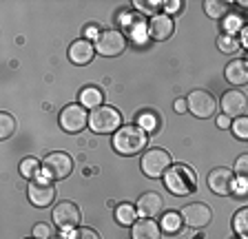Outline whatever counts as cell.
I'll return each instance as SVG.
<instances>
[{
  "label": "cell",
  "instance_id": "6da1fadb",
  "mask_svg": "<svg viewBox=\"0 0 248 239\" xmlns=\"http://www.w3.org/2000/svg\"><path fill=\"white\" fill-rule=\"evenodd\" d=\"M146 142H149V135H146V129H142V126H122L113 135L115 151L122 155H135V153L144 151Z\"/></svg>",
  "mask_w": 248,
  "mask_h": 239
},
{
  "label": "cell",
  "instance_id": "7a4b0ae2",
  "mask_svg": "<svg viewBox=\"0 0 248 239\" xmlns=\"http://www.w3.org/2000/svg\"><path fill=\"white\" fill-rule=\"evenodd\" d=\"M164 184L173 195H191L197 188V177L186 164H175L166 171Z\"/></svg>",
  "mask_w": 248,
  "mask_h": 239
},
{
  "label": "cell",
  "instance_id": "3957f363",
  "mask_svg": "<svg viewBox=\"0 0 248 239\" xmlns=\"http://www.w3.org/2000/svg\"><path fill=\"white\" fill-rule=\"evenodd\" d=\"M120 122H122V115L113 106H98V109H93L91 115H89V126H91L93 133H100V135L118 131Z\"/></svg>",
  "mask_w": 248,
  "mask_h": 239
},
{
  "label": "cell",
  "instance_id": "277c9868",
  "mask_svg": "<svg viewBox=\"0 0 248 239\" xmlns=\"http://www.w3.org/2000/svg\"><path fill=\"white\" fill-rule=\"evenodd\" d=\"M169 168H170V155L164 149H151L142 157V171H144V175L153 177V179L166 175Z\"/></svg>",
  "mask_w": 248,
  "mask_h": 239
},
{
  "label": "cell",
  "instance_id": "5b68a950",
  "mask_svg": "<svg viewBox=\"0 0 248 239\" xmlns=\"http://www.w3.org/2000/svg\"><path fill=\"white\" fill-rule=\"evenodd\" d=\"M71 171H73L71 155H67V153H62V151L46 155L45 162H42V173L46 177H51V179H64V177L71 175Z\"/></svg>",
  "mask_w": 248,
  "mask_h": 239
},
{
  "label": "cell",
  "instance_id": "8992f818",
  "mask_svg": "<svg viewBox=\"0 0 248 239\" xmlns=\"http://www.w3.org/2000/svg\"><path fill=\"white\" fill-rule=\"evenodd\" d=\"M126 49V38H124L122 31L118 29H107L98 36V42H95V51L102 53L107 58H115L120 53H124Z\"/></svg>",
  "mask_w": 248,
  "mask_h": 239
},
{
  "label": "cell",
  "instance_id": "52a82bcc",
  "mask_svg": "<svg viewBox=\"0 0 248 239\" xmlns=\"http://www.w3.org/2000/svg\"><path fill=\"white\" fill-rule=\"evenodd\" d=\"M89 124V115L82 104H69L60 113V126L67 133H80Z\"/></svg>",
  "mask_w": 248,
  "mask_h": 239
},
{
  "label": "cell",
  "instance_id": "ba28073f",
  "mask_svg": "<svg viewBox=\"0 0 248 239\" xmlns=\"http://www.w3.org/2000/svg\"><path fill=\"white\" fill-rule=\"evenodd\" d=\"M51 217L56 222V226H60L62 230H76L82 215H80V208L73 202H60V204H56Z\"/></svg>",
  "mask_w": 248,
  "mask_h": 239
},
{
  "label": "cell",
  "instance_id": "9c48e42d",
  "mask_svg": "<svg viewBox=\"0 0 248 239\" xmlns=\"http://www.w3.org/2000/svg\"><path fill=\"white\" fill-rule=\"evenodd\" d=\"M188 111H191L193 115H197V118H211L217 111V100L213 98L208 91L197 89V91H193V93L188 95Z\"/></svg>",
  "mask_w": 248,
  "mask_h": 239
},
{
  "label": "cell",
  "instance_id": "30bf717a",
  "mask_svg": "<svg viewBox=\"0 0 248 239\" xmlns=\"http://www.w3.org/2000/svg\"><path fill=\"white\" fill-rule=\"evenodd\" d=\"M208 186L215 195H231L235 191V173L231 168H213L208 173Z\"/></svg>",
  "mask_w": 248,
  "mask_h": 239
},
{
  "label": "cell",
  "instance_id": "8fae6325",
  "mask_svg": "<svg viewBox=\"0 0 248 239\" xmlns=\"http://www.w3.org/2000/svg\"><path fill=\"white\" fill-rule=\"evenodd\" d=\"M182 219H184L191 228H204V226H208V224H211L213 210L206 206V204L195 202V204L184 206V210H182Z\"/></svg>",
  "mask_w": 248,
  "mask_h": 239
},
{
  "label": "cell",
  "instance_id": "7c38bea8",
  "mask_svg": "<svg viewBox=\"0 0 248 239\" xmlns=\"http://www.w3.org/2000/svg\"><path fill=\"white\" fill-rule=\"evenodd\" d=\"M27 193H29L31 204L38 206V208L49 206V204H53V199H56V186H51V184L45 182V179H36V182H31Z\"/></svg>",
  "mask_w": 248,
  "mask_h": 239
},
{
  "label": "cell",
  "instance_id": "4fadbf2b",
  "mask_svg": "<svg viewBox=\"0 0 248 239\" xmlns=\"http://www.w3.org/2000/svg\"><path fill=\"white\" fill-rule=\"evenodd\" d=\"M222 109L228 118H242L248 109V98L242 93V91H226L222 95Z\"/></svg>",
  "mask_w": 248,
  "mask_h": 239
},
{
  "label": "cell",
  "instance_id": "5bb4252c",
  "mask_svg": "<svg viewBox=\"0 0 248 239\" xmlns=\"http://www.w3.org/2000/svg\"><path fill=\"white\" fill-rule=\"evenodd\" d=\"M162 206H164L162 195H157V193H153V191L140 195V199H138V213L146 219L157 217V215L162 213Z\"/></svg>",
  "mask_w": 248,
  "mask_h": 239
},
{
  "label": "cell",
  "instance_id": "9a60e30c",
  "mask_svg": "<svg viewBox=\"0 0 248 239\" xmlns=\"http://www.w3.org/2000/svg\"><path fill=\"white\" fill-rule=\"evenodd\" d=\"M95 53V45H91V40H76L69 47V58L73 64H89L93 60Z\"/></svg>",
  "mask_w": 248,
  "mask_h": 239
},
{
  "label": "cell",
  "instance_id": "2e32d148",
  "mask_svg": "<svg viewBox=\"0 0 248 239\" xmlns=\"http://www.w3.org/2000/svg\"><path fill=\"white\" fill-rule=\"evenodd\" d=\"M173 31H175V25H173V20H170L169 16H153V20H151L149 25V33L153 40H169L170 36H173Z\"/></svg>",
  "mask_w": 248,
  "mask_h": 239
},
{
  "label": "cell",
  "instance_id": "e0dca14e",
  "mask_svg": "<svg viewBox=\"0 0 248 239\" xmlns=\"http://www.w3.org/2000/svg\"><path fill=\"white\" fill-rule=\"evenodd\" d=\"M226 80L231 84H237V87H242V84L248 82V60H232V62H228L226 67Z\"/></svg>",
  "mask_w": 248,
  "mask_h": 239
},
{
  "label": "cell",
  "instance_id": "ac0fdd59",
  "mask_svg": "<svg viewBox=\"0 0 248 239\" xmlns=\"http://www.w3.org/2000/svg\"><path fill=\"white\" fill-rule=\"evenodd\" d=\"M133 239H160V226L153 219L142 217L140 222L133 224V233H131Z\"/></svg>",
  "mask_w": 248,
  "mask_h": 239
},
{
  "label": "cell",
  "instance_id": "d6986e66",
  "mask_svg": "<svg viewBox=\"0 0 248 239\" xmlns=\"http://www.w3.org/2000/svg\"><path fill=\"white\" fill-rule=\"evenodd\" d=\"M102 100H104L102 91L95 89V87H87L82 93H80V102H82V106H89V109H98L100 104H102Z\"/></svg>",
  "mask_w": 248,
  "mask_h": 239
},
{
  "label": "cell",
  "instance_id": "ffe728a7",
  "mask_svg": "<svg viewBox=\"0 0 248 239\" xmlns=\"http://www.w3.org/2000/svg\"><path fill=\"white\" fill-rule=\"evenodd\" d=\"M16 133V118L11 113H0V137L7 140Z\"/></svg>",
  "mask_w": 248,
  "mask_h": 239
},
{
  "label": "cell",
  "instance_id": "44dd1931",
  "mask_svg": "<svg viewBox=\"0 0 248 239\" xmlns=\"http://www.w3.org/2000/svg\"><path fill=\"white\" fill-rule=\"evenodd\" d=\"M40 168H42V164L36 160V157H25V160L20 162V175L22 177H36Z\"/></svg>",
  "mask_w": 248,
  "mask_h": 239
},
{
  "label": "cell",
  "instance_id": "7402d4cb",
  "mask_svg": "<svg viewBox=\"0 0 248 239\" xmlns=\"http://www.w3.org/2000/svg\"><path fill=\"white\" fill-rule=\"evenodd\" d=\"M204 9H206V14L211 18H215V20H219V18H224L228 14L226 2H213V0H206V2H204Z\"/></svg>",
  "mask_w": 248,
  "mask_h": 239
},
{
  "label": "cell",
  "instance_id": "603a6c76",
  "mask_svg": "<svg viewBox=\"0 0 248 239\" xmlns=\"http://www.w3.org/2000/svg\"><path fill=\"white\" fill-rule=\"evenodd\" d=\"M115 217H118V222L122 224V226H131V224L135 222V208H131L129 204H122V206H118V210H115Z\"/></svg>",
  "mask_w": 248,
  "mask_h": 239
},
{
  "label": "cell",
  "instance_id": "cb8c5ba5",
  "mask_svg": "<svg viewBox=\"0 0 248 239\" xmlns=\"http://www.w3.org/2000/svg\"><path fill=\"white\" fill-rule=\"evenodd\" d=\"M232 224H235V230H237L242 237H248V206L242 208V210L232 217Z\"/></svg>",
  "mask_w": 248,
  "mask_h": 239
},
{
  "label": "cell",
  "instance_id": "d4e9b609",
  "mask_svg": "<svg viewBox=\"0 0 248 239\" xmlns=\"http://www.w3.org/2000/svg\"><path fill=\"white\" fill-rule=\"evenodd\" d=\"M182 222H184V219H180L177 213H166L164 219H162V228H164L166 233H177L180 226H182Z\"/></svg>",
  "mask_w": 248,
  "mask_h": 239
},
{
  "label": "cell",
  "instance_id": "484cf974",
  "mask_svg": "<svg viewBox=\"0 0 248 239\" xmlns=\"http://www.w3.org/2000/svg\"><path fill=\"white\" fill-rule=\"evenodd\" d=\"M232 135L237 140H248V118L242 115V118H235L232 122Z\"/></svg>",
  "mask_w": 248,
  "mask_h": 239
},
{
  "label": "cell",
  "instance_id": "4316f807",
  "mask_svg": "<svg viewBox=\"0 0 248 239\" xmlns=\"http://www.w3.org/2000/svg\"><path fill=\"white\" fill-rule=\"evenodd\" d=\"M217 45H219V51H224V53H232L235 49L239 47L237 40H235V36H231V33H226V36H219Z\"/></svg>",
  "mask_w": 248,
  "mask_h": 239
},
{
  "label": "cell",
  "instance_id": "83f0119b",
  "mask_svg": "<svg viewBox=\"0 0 248 239\" xmlns=\"http://www.w3.org/2000/svg\"><path fill=\"white\" fill-rule=\"evenodd\" d=\"M235 175H239L242 179L248 182V153L237 157V162H235Z\"/></svg>",
  "mask_w": 248,
  "mask_h": 239
},
{
  "label": "cell",
  "instance_id": "f1b7e54d",
  "mask_svg": "<svg viewBox=\"0 0 248 239\" xmlns=\"http://www.w3.org/2000/svg\"><path fill=\"white\" fill-rule=\"evenodd\" d=\"M69 239H100V235L91 228H76V230H71Z\"/></svg>",
  "mask_w": 248,
  "mask_h": 239
},
{
  "label": "cell",
  "instance_id": "f546056e",
  "mask_svg": "<svg viewBox=\"0 0 248 239\" xmlns=\"http://www.w3.org/2000/svg\"><path fill=\"white\" fill-rule=\"evenodd\" d=\"M33 237L38 239H51V226L49 224H38L33 228Z\"/></svg>",
  "mask_w": 248,
  "mask_h": 239
},
{
  "label": "cell",
  "instance_id": "4dcf8cb0",
  "mask_svg": "<svg viewBox=\"0 0 248 239\" xmlns=\"http://www.w3.org/2000/svg\"><path fill=\"white\" fill-rule=\"evenodd\" d=\"M173 106H175V111H177V113H184V111L188 109V100H182V98H180L175 104H173Z\"/></svg>",
  "mask_w": 248,
  "mask_h": 239
},
{
  "label": "cell",
  "instance_id": "1f68e13d",
  "mask_svg": "<svg viewBox=\"0 0 248 239\" xmlns=\"http://www.w3.org/2000/svg\"><path fill=\"white\" fill-rule=\"evenodd\" d=\"M217 126H219V129H228V126H231V118H228V115H219V118H217Z\"/></svg>",
  "mask_w": 248,
  "mask_h": 239
},
{
  "label": "cell",
  "instance_id": "d6a6232c",
  "mask_svg": "<svg viewBox=\"0 0 248 239\" xmlns=\"http://www.w3.org/2000/svg\"><path fill=\"white\" fill-rule=\"evenodd\" d=\"M180 9H182V2H166V11H170V14H175Z\"/></svg>",
  "mask_w": 248,
  "mask_h": 239
},
{
  "label": "cell",
  "instance_id": "836d02e7",
  "mask_svg": "<svg viewBox=\"0 0 248 239\" xmlns=\"http://www.w3.org/2000/svg\"><path fill=\"white\" fill-rule=\"evenodd\" d=\"M140 122H142V129H144V124H146V126H153V124H155V122L149 118V115H140Z\"/></svg>",
  "mask_w": 248,
  "mask_h": 239
},
{
  "label": "cell",
  "instance_id": "e575fe53",
  "mask_svg": "<svg viewBox=\"0 0 248 239\" xmlns=\"http://www.w3.org/2000/svg\"><path fill=\"white\" fill-rule=\"evenodd\" d=\"M242 45L248 49V25H244V29H242Z\"/></svg>",
  "mask_w": 248,
  "mask_h": 239
},
{
  "label": "cell",
  "instance_id": "d590c367",
  "mask_svg": "<svg viewBox=\"0 0 248 239\" xmlns=\"http://www.w3.org/2000/svg\"><path fill=\"white\" fill-rule=\"evenodd\" d=\"M135 5L138 7H160V2H146V5L144 2H135ZM144 11H151V9H144Z\"/></svg>",
  "mask_w": 248,
  "mask_h": 239
},
{
  "label": "cell",
  "instance_id": "8d00e7d4",
  "mask_svg": "<svg viewBox=\"0 0 248 239\" xmlns=\"http://www.w3.org/2000/svg\"><path fill=\"white\" fill-rule=\"evenodd\" d=\"M95 33H98V29H95V27H89V29H87V36H89V38H93Z\"/></svg>",
  "mask_w": 248,
  "mask_h": 239
},
{
  "label": "cell",
  "instance_id": "74e56055",
  "mask_svg": "<svg viewBox=\"0 0 248 239\" xmlns=\"http://www.w3.org/2000/svg\"><path fill=\"white\" fill-rule=\"evenodd\" d=\"M53 239H69V237H64V235H56Z\"/></svg>",
  "mask_w": 248,
  "mask_h": 239
},
{
  "label": "cell",
  "instance_id": "f35d334b",
  "mask_svg": "<svg viewBox=\"0 0 248 239\" xmlns=\"http://www.w3.org/2000/svg\"><path fill=\"white\" fill-rule=\"evenodd\" d=\"M33 239H38V237H33Z\"/></svg>",
  "mask_w": 248,
  "mask_h": 239
}]
</instances>
